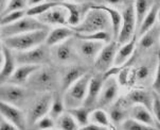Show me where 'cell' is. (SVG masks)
<instances>
[{"label": "cell", "mask_w": 160, "mask_h": 130, "mask_svg": "<svg viewBox=\"0 0 160 130\" xmlns=\"http://www.w3.org/2000/svg\"><path fill=\"white\" fill-rule=\"evenodd\" d=\"M159 2H160V0H159Z\"/></svg>", "instance_id": "816d5d0a"}, {"label": "cell", "mask_w": 160, "mask_h": 130, "mask_svg": "<svg viewBox=\"0 0 160 130\" xmlns=\"http://www.w3.org/2000/svg\"><path fill=\"white\" fill-rule=\"evenodd\" d=\"M118 51V42L112 41L102 48L96 58V68L100 72H107L115 61L116 53Z\"/></svg>", "instance_id": "7c38bea8"}, {"label": "cell", "mask_w": 160, "mask_h": 130, "mask_svg": "<svg viewBox=\"0 0 160 130\" xmlns=\"http://www.w3.org/2000/svg\"><path fill=\"white\" fill-rule=\"evenodd\" d=\"M103 83H104V79H103V77H101V76H93V77L90 78L87 95H86L85 101L83 104L84 106L90 108L91 106L97 104L99 95L101 93Z\"/></svg>", "instance_id": "d6986e66"}, {"label": "cell", "mask_w": 160, "mask_h": 130, "mask_svg": "<svg viewBox=\"0 0 160 130\" xmlns=\"http://www.w3.org/2000/svg\"><path fill=\"white\" fill-rule=\"evenodd\" d=\"M28 1L29 0H9L2 14H7V13L13 12V11L24 10L28 5Z\"/></svg>", "instance_id": "d590c367"}, {"label": "cell", "mask_w": 160, "mask_h": 130, "mask_svg": "<svg viewBox=\"0 0 160 130\" xmlns=\"http://www.w3.org/2000/svg\"><path fill=\"white\" fill-rule=\"evenodd\" d=\"M74 31L71 28H67L66 26L56 27V28L52 29L51 31H49L45 44L48 47H54V46L61 44V43L65 42V41L72 39L74 36Z\"/></svg>", "instance_id": "9a60e30c"}, {"label": "cell", "mask_w": 160, "mask_h": 130, "mask_svg": "<svg viewBox=\"0 0 160 130\" xmlns=\"http://www.w3.org/2000/svg\"><path fill=\"white\" fill-rule=\"evenodd\" d=\"M158 61H157V69L155 75V80L153 82V89L154 92L157 93L160 96V51H158Z\"/></svg>", "instance_id": "ab89813d"}, {"label": "cell", "mask_w": 160, "mask_h": 130, "mask_svg": "<svg viewBox=\"0 0 160 130\" xmlns=\"http://www.w3.org/2000/svg\"><path fill=\"white\" fill-rule=\"evenodd\" d=\"M123 130H159L156 127L148 126L145 124H142L140 122H137L132 118H127L121 124Z\"/></svg>", "instance_id": "e575fe53"}, {"label": "cell", "mask_w": 160, "mask_h": 130, "mask_svg": "<svg viewBox=\"0 0 160 130\" xmlns=\"http://www.w3.org/2000/svg\"><path fill=\"white\" fill-rule=\"evenodd\" d=\"M0 114L5 121L12 123L19 130H24L27 127V116L16 106L7 104L0 100Z\"/></svg>", "instance_id": "30bf717a"}, {"label": "cell", "mask_w": 160, "mask_h": 130, "mask_svg": "<svg viewBox=\"0 0 160 130\" xmlns=\"http://www.w3.org/2000/svg\"><path fill=\"white\" fill-rule=\"evenodd\" d=\"M90 78L91 77L88 74H85L65 92L64 102L66 106V109L80 107L84 104L86 95H87Z\"/></svg>", "instance_id": "5b68a950"}, {"label": "cell", "mask_w": 160, "mask_h": 130, "mask_svg": "<svg viewBox=\"0 0 160 130\" xmlns=\"http://www.w3.org/2000/svg\"><path fill=\"white\" fill-rule=\"evenodd\" d=\"M67 112L72 116L78 123V125L82 127L84 125H87L89 123V115H90V109L86 106H80V107L71 108L67 109Z\"/></svg>", "instance_id": "4316f807"}, {"label": "cell", "mask_w": 160, "mask_h": 130, "mask_svg": "<svg viewBox=\"0 0 160 130\" xmlns=\"http://www.w3.org/2000/svg\"><path fill=\"white\" fill-rule=\"evenodd\" d=\"M48 33V29L36 30L28 32V33L15 35V36L7 37V39H3V43L5 47H8L9 49L21 52V51L30 50L32 48L45 44Z\"/></svg>", "instance_id": "7a4b0ae2"}, {"label": "cell", "mask_w": 160, "mask_h": 130, "mask_svg": "<svg viewBox=\"0 0 160 130\" xmlns=\"http://www.w3.org/2000/svg\"><path fill=\"white\" fill-rule=\"evenodd\" d=\"M3 62H4V56L3 53L0 52V69H1L2 65H3Z\"/></svg>", "instance_id": "7dc6e473"}, {"label": "cell", "mask_w": 160, "mask_h": 130, "mask_svg": "<svg viewBox=\"0 0 160 130\" xmlns=\"http://www.w3.org/2000/svg\"><path fill=\"white\" fill-rule=\"evenodd\" d=\"M28 92L22 86L4 83L0 85V100L7 104L19 107L27 100Z\"/></svg>", "instance_id": "9c48e42d"}, {"label": "cell", "mask_w": 160, "mask_h": 130, "mask_svg": "<svg viewBox=\"0 0 160 130\" xmlns=\"http://www.w3.org/2000/svg\"><path fill=\"white\" fill-rule=\"evenodd\" d=\"M148 76H150V69H148V67L145 66V65H143V66H140L139 68L137 69L136 77H137L138 80L143 81V80L148 79Z\"/></svg>", "instance_id": "60d3db41"}, {"label": "cell", "mask_w": 160, "mask_h": 130, "mask_svg": "<svg viewBox=\"0 0 160 130\" xmlns=\"http://www.w3.org/2000/svg\"><path fill=\"white\" fill-rule=\"evenodd\" d=\"M80 41L81 42L78 45V49L81 55L85 59H87V60H96L99 52L103 48L104 43L94 42V41Z\"/></svg>", "instance_id": "ffe728a7"}, {"label": "cell", "mask_w": 160, "mask_h": 130, "mask_svg": "<svg viewBox=\"0 0 160 130\" xmlns=\"http://www.w3.org/2000/svg\"><path fill=\"white\" fill-rule=\"evenodd\" d=\"M153 0H135L134 10L135 15H136V27L138 29H139L143 18L153 7Z\"/></svg>", "instance_id": "d4e9b609"}, {"label": "cell", "mask_w": 160, "mask_h": 130, "mask_svg": "<svg viewBox=\"0 0 160 130\" xmlns=\"http://www.w3.org/2000/svg\"><path fill=\"white\" fill-rule=\"evenodd\" d=\"M0 130H19L15 125L8 121H3L0 123Z\"/></svg>", "instance_id": "7bdbcfd3"}, {"label": "cell", "mask_w": 160, "mask_h": 130, "mask_svg": "<svg viewBox=\"0 0 160 130\" xmlns=\"http://www.w3.org/2000/svg\"><path fill=\"white\" fill-rule=\"evenodd\" d=\"M136 39L132 37V39L127 42L126 44H123L122 47H120L118 49L115 57V61L113 64L115 66H121L122 64L126 63L127 60L131 58V56L132 55V52L135 51V47H136Z\"/></svg>", "instance_id": "603a6c76"}, {"label": "cell", "mask_w": 160, "mask_h": 130, "mask_svg": "<svg viewBox=\"0 0 160 130\" xmlns=\"http://www.w3.org/2000/svg\"><path fill=\"white\" fill-rule=\"evenodd\" d=\"M16 64L19 65H39L47 63L50 60V51L47 45H39L30 50L21 51L14 55Z\"/></svg>", "instance_id": "8992f818"}, {"label": "cell", "mask_w": 160, "mask_h": 130, "mask_svg": "<svg viewBox=\"0 0 160 130\" xmlns=\"http://www.w3.org/2000/svg\"><path fill=\"white\" fill-rule=\"evenodd\" d=\"M159 5L157 3H154L153 7L151 8V10L148 11V13L145 15V17L143 18L142 23L139 27V33L140 35H143L148 31H150L156 24L157 20V14H158Z\"/></svg>", "instance_id": "484cf974"}, {"label": "cell", "mask_w": 160, "mask_h": 130, "mask_svg": "<svg viewBox=\"0 0 160 130\" xmlns=\"http://www.w3.org/2000/svg\"><path fill=\"white\" fill-rule=\"evenodd\" d=\"M58 125L59 130H78L80 128L75 120L68 112H64L58 118Z\"/></svg>", "instance_id": "1f68e13d"}, {"label": "cell", "mask_w": 160, "mask_h": 130, "mask_svg": "<svg viewBox=\"0 0 160 130\" xmlns=\"http://www.w3.org/2000/svg\"><path fill=\"white\" fill-rule=\"evenodd\" d=\"M63 1H68V0H62V1H58V2H63Z\"/></svg>", "instance_id": "681fc988"}, {"label": "cell", "mask_w": 160, "mask_h": 130, "mask_svg": "<svg viewBox=\"0 0 160 130\" xmlns=\"http://www.w3.org/2000/svg\"><path fill=\"white\" fill-rule=\"evenodd\" d=\"M44 29H48V26L39 21L36 17H31V16L26 15L24 17L20 18L19 20L15 21L11 25L0 27V35L3 39H7V37L15 36V35L28 33V32L36 30H44Z\"/></svg>", "instance_id": "277c9868"}, {"label": "cell", "mask_w": 160, "mask_h": 130, "mask_svg": "<svg viewBox=\"0 0 160 130\" xmlns=\"http://www.w3.org/2000/svg\"><path fill=\"white\" fill-rule=\"evenodd\" d=\"M29 85L33 90L39 92H53L58 83V73L50 66H40L35 73L32 74L28 81Z\"/></svg>", "instance_id": "3957f363"}, {"label": "cell", "mask_w": 160, "mask_h": 130, "mask_svg": "<svg viewBox=\"0 0 160 130\" xmlns=\"http://www.w3.org/2000/svg\"><path fill=\"white\" fill-rule=\"evenodd\" d=\"M49 130H59V129H53V128H52V129H49Z\"/></svg>", "instance_id": "f907efd6"}, {"label": "cell", "mask_w": 160, "mask_h": 130, "mask_svg": "<svg viewBox=\"0 0 160 130\" xmlns=\"http://www.w3.org/2000/svg\"><path fill=\"white\" fill-rule=\"evenodd\" d=\"M86 74V70L82 66H77V65H71L67 67L63 72L61 78V89L64 92H66L71 86L73 83L77 82L81 77H83Z\"/></svg>", "instance_id": "2e32d148"}, {"label": "cell", "mask_w": 160, "mask_h": 130, "mask_svg": "<svg viewBox=\"0 0 160 130\" xmlns=\"http://www.w3.org/2000/svg\"><path fill=\"white\" fill-rule=\"evenodd\" d=\"M89 123H93L99 126L106 127L107 128L110 124V118H109V116H108V113L106 111H104L100 108V109H96L90 112V115H89Z\"/></svg>", "instance_id": "f1b7e54d"}, {"label": "cell", "mask_w": 160, "mask_h": 130, "mask_svg": "<svg viewBox=\"0 0 160 130\" xmlns=\"http://www.w3.org/2000/svg\"><path fill=\"white\" fill-rule=\"evenodd\" d=\"M39 65H19L16 67L14 74L10 78L8 83L16 85H23L29 81V78L31 77L33 73L36 72L39 68Z\"/></svg>", "instance_id": "ac0fdd59"}, {"label": "cell", "mask_w": 160, "mask_h": 130, "mask_svg": "<svg viewBox=\"0 0 160 130\" xmlns=\"http://www.w3.org/2000/svg\"><path fill=\"white\" fill-rule=\"evenodd\" d=\"M53 55L58 62L62 63H69L77 59L75 48L73 46L72 39H69L61 44L54 46Z\"/></svg>", "instance_id": "5bb4252c"}, {"label": "cell", "mask_w": 160, "mask_h": 130, "mask_svg": "<svg viewBox=\"0 0 160 130\" xmlns=\"http://www.w3.org/2000/svg\"><path fill=\"white\" fill-rule=\"evenodd\" d=\"M8 1H9V0H0V13H1V14H2V12L4 11L5 7H7ZM1 14H0V15H1Z\"/></svg>", "instance_id": "f6af8a7d"}, {"label": "cell", "mask_w": 160, "mask_h": 130, "mask_svg": "<svg viewBox=\"0 0 160 130\" xmlns=\"http://www.w3.org/2000/svg\"><path fill=\"white\" fill-rule=\"evenodd\" d=\"M126 100L129 105H141L152 112L153 107V94L144 90H134L127 95Z\"/></svg>", "instance_id": "44dd1931"}, {"label": "cell", "mask_w": 160, "mask_h": 130, "mask_svg": "<svg viewBox=\"0 0 160 130\" xmlns=\"http://www.w3.org/2000/svg\"><path fill=\"white\" fill-rule=\"evenodd\" d=\"M78 130H107V128L106 127L99 126V125L93 124V123H88L87 125H84L82 127H80Z\"/></svg>", "instance_id": "b9f144b4"}, {"label": "cell", "mask_w": 160, "mask_h": 130, "mask_svg": "<svg viewBox=\"0 0 160 130\" xmlns=\"http://www.w3.org/2000/svg\"><path fill=\"white\" fill-rule=\"evenodd\" d=\"M119 94V86L115 79V77H109L104 80L101 93L98 98L97 105L100 108L106 107V106L112 105L118 98Z\"/></svg>", "instance_id": "4fadbf2b"}, {"label": "cell", "mask_w": 160, "mask_h": 130, "mask_svg": "<svg viewBox=\"0 0 160 130\" xmlns=\"http://www.w3.org/2000/svg\"><path fill=\"white\" fill-rule=\"evenodd\" d=\"M36 18L39 21H42V24H45L46 26L50 25L62 27L68 25V13L65 8L62 7L59 2L58 5L48 10L47 12H45L44 14L39 15Z\"/></svg>", "instance_id": "8fae6325"}, {"label": "cell", "mask_w": 160, "mask_h": 130, "mask_svg": "<svg viewBox=\"0 0 160 130\" xmlns=\"http://www.w3.org/2000/svg\"><path fill=\"white\" fill-rule=\"evenodd\" d=\"M112 23L106 12L89 7V10L86 12L82 21L71 29L74 33L88 34L98 31H108Z\"/></svg>", "instance_id": "6da1fadb"}, {"label": "cell", "mask_w": 160, "mask_h": 130, "mask_svg": "<svg viewBox=\"0 0 160 130\" xmlns=\"http://www.w3.org/2000/svg\"><path fill=\"white\" fill-rule=\"evenodd\" d=\"M152 113H153L155 120L160 124V96L157 93H153V107H152Z\"/></svg>", "instance_id": "f35d334b"}, {"label": "cell", "mask_w": 160, "mask_h": 130, "mask_svg": "<svg viewBox=\"0 0 160 130\" xmlns=\"http://www.w3.org/2000/svg\"><path fill=\"white\" fill-rule=\"evenodd\" d=\"M136 29V15H135L134 5H128L122 14V25L117 36L118 44H126L134 37V32Z\"/></svg>", "instance_id": "52a82bcc"}, {"label": "cell", "mask_w": 160, "mask_h": 130, "mask_svg": "<svg viewBox=\"0 0 160 130\" xmlns=\"http://www.w3.org/2000/svg\"><path fill=\"white\" fill-rule=\"evenodd\" d=\"M66 110V106H65L64 98L59 95L53 96L52 104H51L50 111H49V115L53 118V120H58Z\"/></svg>", "instance_id": "4dcf8cb0"}, {"label": "cell", "mask_w": 160, "mask_h": 130, "mask_svg": "<svg viewBox=\"0 0 160 130\" xmlns=\"http://www.w3.org/2000/svg\"><path fill=\"white\" fill-rule=\"evenodd\" d=\"M91 8H94V9L98 10H102L104 12H106L108 16H109L110 23H112V32L113 35L117 39L119 34V31H120L121 25H122V14L119 12L118 10H116L115 8L108 7V5H104V4H99V5H91Z\"/></svg>", "instance_id": "7402d4cb"}, {"label": "cell", "mask_w": 160, "mask_h": 130, "mask_svg": "<svg viewBox=\"0 0 160 130\" xmlns=\"http://www.w3.org/2000/svg\"><path fill=\"white\" fill-rule=\"evenodd\" d=\"M153 29V28H152ZM148 31L146 33H144L143 35H141L140 39V46L144 49H148V48H151L152 46L154 45L155 43V33L153 32V30Z\"/></svg>", "instance_id": "74e56055"}, {"label": "cell", "mask_w": 160, "mask_h": 130, "mask_svg": "<svg viewBox=\"0 0 160 130\" xmlns=\"http://www.w3.org/2000/svg\"><path fill=\"white\" fill-rule=\"evenodd\" d=\"M74 35L78 40L102 42V43H104V44H108V43H110L112 41V34L109 33V31H98V32H93V33H88V34L75 33Z\"/></svg>", "instance_id": "83f0119b"}, {"label": "cell", "mask_w": 160, "mask_h": 130, "mask_svg": "<svg viewBox=\"0 0 160 130\" xmlns=\"http://www.w3.org/2000/svg\"><path fill=\"white\" fill-rule=\"evenodd\" d=\"M106 3L110 4V5H116V4H119L122 2V0H105Z\"/></svg>", "instance_id": "bcb514c9"}, {"label": "cell", "mask_w": 160, "mask_h": 130, "mask_svg": "<svg viewBox=\"0 0 160 130\" xmlns=\"http://www.w3.org/2000/svg\"><path fill=\"white\" fill-rule=\"evenodd\" d=\"M59 3H61L62 7L67 10V13H68V25H70L73 28V27L78 26L82 21V11H81L80 7L78 4L71 3V2L68 1H63L59 2Z\"/></svg>", "instance_id": "cb8c5ba5"}, {"label": "cell", "mask_w": 160, "mask_h": 130, "mask_svg": "<svg viewBox=\"0 0 160 130\" xmlns=\"http://www.w3.org/2000/svg\"><path fill=\"white\" fill-rule=\"evenodd\" d=\"M35 127L37 130H49L52 129L54 127V120L50 115H46L44 117L39 118L38 121L35 123Z\"/></svg>", "instance_id": "8d00e7d4"}, {"label": "cell", "mask_w": 160, "mask_h": 130, "mask_svg": "<svg viewBox=\"0 0 160 130\" xmlns=\"http://www.w3.org/2000/svg\"><path fill=\"white\" fill-rule=\"evenodd\" d=\"M24 16H26V11L24 10L13 11V12L7 13V14L0 15V27L11 25V24L19 20L20 18L24 17Z\"/></svg>", "instance_id": "d6a6232c"}, {"label": "cell", "mask_w": 160, "mask_h": 130, "mask_svg": "<svg viewBox=\"0 0 160 130\" xmlns=\"http://www.w3.org/2000/svg\"><path fill=\"white\" fill-rule=\"evenodd\" d=\"M58 5V1H47L42 2L37 5H33L30 7L28 10L26 11L27 16H31V17H38L39 15L44 14L45 12H47L48 10L52 9V8Z\"/></svg>", "instance_id": "f546056e"}, {"label": "cell", "mask_w": 160, "mask_h": 130, "mask_svg": "<svg viewBox=\"0 0 160 130\" xmlns=\"http://www.w3.org/2000/svg\"><path fill=\"white\" fill-rule=\"evenodd\" d=\"M157 19L160 23V7H159V10H158V14H157Z\"/></svg>", "instance_id": "c3c4849f"}, {"label": "cell", "mask_w": 160, "mask_h": 130, "mask_svg": "<svg viewBox=\"0 0 160 130\" xmlns=\"http://www.w3.org/2000/svg\"><path fill=\"white\" fill-rule=\"evenodd\" d=\"M108 116H109L110 121L113 122V123L122 124L125 121L126 112H125V110H124V107H122L120 105V102H117L113 107H112Z\"/></svg>", "instance_id": "836d02e7"}, {"label": "cell", "mask_w": 160, "mask_h": 130, "mask_svg": "<svg viewBox=\"0 0 160 130\" xmlns=\"http://www.w3.org/2000/svg\"><path fill=\"white\" fill-rule=\"evenodd\" d=\"M2 53L4 56V62L0 69V85L8 83V81L12 77L16 69V61L11 49L8 47H3Z\"/></svg>", "instance_id": "e0dca14e"}, {"label": "cell", "mask_w": 160, "mask_h": 130, "mask_svg": "<svg viewBox=\"0 0 160 130\" xmlns=\"http://www.w3.org/2000/svg\"><path fill=\"white\" fill-rule=\"evenodd\" d=\"M52 99H53L52 93L46 92V93H44L42 96L35 100L28 112L27 123L31 124V125H35V123L39 118L48 115L49 111H50L51 104H52Z\"/></svg>", "instance_id": "ba28073f"}, {"label": "cell", "mask_w": 160, "mask_h": 130, "mask_svg": "<svg viewBox=\"0 0 160 130\" xmlns=\"http://www.w3.org/2000/svg\"><path fill=\"white\" fill-rule=\"evenodd\" d=\"M42 2H46V0H29L28 1V4L33 7V5H37L39 3H42Z\"/></svg>", "instance_id": "ee69618b"}]
</instances>
